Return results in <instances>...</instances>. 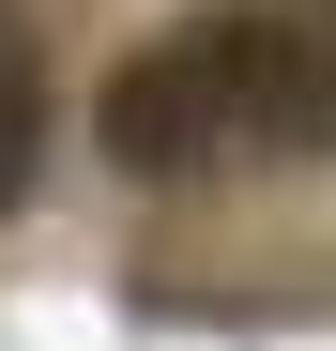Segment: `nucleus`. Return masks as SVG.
Listing matches in <instances>:
<instances>
[{"mask_svg": "<svg viewBox=\"0 0 336 351\" xmlns=\"http://www.w3.org/2000/svg\"><path fill=\"white\" fill-rule=\"evenodd\" d=\"M214 46V92H230V153L275 168H336V46L291 16H199Z\"/></svg>", "mask_w": 336, "mask_h": 351, "instance_id": "nucleus-1", "label": "nucleus"}, {"mask_svg": "<svg viewBox=\"0 0 336 351\" xmlns=\"http://www.w3.org/2000/svg\"><path fill=\"white\" fill-rule=\"evenodd\" d=\"M92 138H107V168H123V184H199V168H230V92H214V46H199V31L138 46V62L107 77Z\"/></svg>", "mask_w": 336, "mask_h": 351, "instance_id": "nucleus-2", "label": "nucleus"}, {"mask_svg": "<svg viewBox=\"0 0 336 351\" xmlns=\"http://www.w3.org/2000/svg\"><path fill=\"white\" fill-rule=\"evenodd\" d=\"M31 138H46V77H31V16L0 0V199L31 184Z\"/></svg>", "mask_w": 336, "mask_h": 351, "instance_id": "nucleus-3", "label": "nucleus"}, {"mask_svg": "<svg viewBox=\"0 0 336 351\" xmlns=\"http://www.w3.org/2000/svg\"><path fill=\"white\" fill-rule=\"evenodd\" d=\"M321 16H336V0H321Z\"/></svg>", "mask_w": 336, "mask_h": 351, "instance_id": "nucleus-4", "label": "nucleus"}]
</instances>
